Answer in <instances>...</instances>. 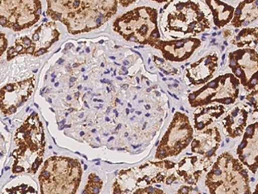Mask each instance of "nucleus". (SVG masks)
I'll return each mask as SVG.
<instances>
[{"mask_svg": "<svg viewBox=\"0 0 258 194\" xmlns=\"http://www.w3.org/2000/svg\"><path fill=\"white\" fill-rule=\"evenodd\" d=\"M17 150L12 153L14 167H21L24 172L35 174L42 162L44 154L45 135L38 115L33 112L16 133Z\"/></svg>", "mask_w": 258, "mask_h": 194, "instance_id": "nucleus-3", "label": "nucleus"}, {"mask_svg": "<svg viewBox=\"0 0 258 194\" xmlns=\"http://www.w3.org/2000/svg\"><path fill=\"white\" fill-rule=\"evenodd\" d=\"M254 193H258V183L256 186H255V190H254Z\"/></svg>", "mask_w": 258, "mask_h": 194, "instance_id": "nucleus-30", "label": "nucleus"}, {"mask_svg": "<svg viewBox=\"0 0 258 194\" xmlns=\"http://www.w3.org/2000/svg\"><path fill=\"white\" fill-rule=\"evenodd\" d=\"M59 38V31L54 22L41 24L33 33L32 37L23 36L16 41L7 51V60L11 61L19 55L40 56L47 53L51 46Z\"/></svg>", "mask_w": 258, "mask_h": 194, "instance_id": "nucleus-10", "label": "nucleus"}, {"mask_svg": "<svg viewBox=\"0 0 258 194\" xmlns=\"http://www.w3.org/2000/svg\"><path fill=\"white\" fill-rule=\"evenodd\" d=\"M122 87H123V88H127V85H122Z\"/></svg>", "mask_w": 258, "mask_h": 194, "instance_id": "nucleus-32", "label": "nucleus"}, {"mask_svg": "<svg viewBox=\"0 0 258 194\" xmlns=\"http://www.w3.org/2000/svg\"><path fill=\"white\" fill-rule=\"evenodd\" d=\"M232 44L239 48H255L258 45V28H244L235 35L231 41Z\"/></svg>", "mask_w": 258, "mask_h": 194, "instance_id": "nucleus-22", "label": "nucleus"}, {"mask_svg": "<svg viewBox=\"0 0 258 194\" xmlns=\"http://www.w3.org/2000/svg\"><path fill=\"white\" fill-rule=\"evenodd\" d=\"M160 25L165 34L196 35L211 28L210 13L198 0H170L161 9Z\"/></svg>", "mask_w": 258, "mask_h": 194, "instance_id": "nucleus-2", "label": "nucleus"}, {"mask_svg": "<svg viewBox=\"0 0 258 194\" xmlns=\"http://www.w3.org/2000/svg\"><path fill=\"white\" fill-rule=\"evenodd\" d=\"M246 100L252 106L254 112L258 113V89H253L246 96Z\"/></svg>", "mask_w": 258, "mask_h": 194, "instance_id": "nucleus-24", "label": "nucleus"}, {"mask_svg": "<svg viewBox=\"0 0 258 194\" xmlns=\"http://www.w3.org/2000/svg\"><path fill=\"white\" fill-rule=\"evenodd\" d=\"M240 82L233 74H221L206 83L202 88L191 92L188 102L192 107L217 103L234 104L239 94Z\"/></svg>", "mask_w": 258, "mask_h": 194, "instance_id": "nucleus-7", "label": "nucleus"}, {"mask_svg": "<svg viewBox=\"0 0 258 194\" xmlns=\"http://www.w3.org/2000/svg\"><path fill=\"white\" fill-rule=\"evenodd\" d=\"M258 19V0H243L236 8L231 24L235 28L247 26Z\"/></svg>", "mask_w": 258, "mask_h": 194, "instance_id": "nucleus-19", "label": "nucleus"}, {"mask_svg": "<svg viewBox=\"0 0 258 194\" xmlns=\"http://www.w3.org/2000/svg\"><path fill=\"white\" fill-rule=\"evenodd\" d=\"M219 57L215 53L209 54L199 61L189 65L186 69V78L194 85H203L209 82L218 68Z\"/></svg>", "mask_w": 258, "mask_h": 194, "instance_id": "nucleus-15", "label": "nucleus"}, {"mask_svg": "<svg viewBox=\"0 0 258 194\" xmlns=\"http://www.w3.org/2000/svg\"><path fill=\"white\" fill-rule=\"evenodd\" d=\"M224 33H225V34H226V35H225V37H227V36H229V35L232 34V31H231V30H226V31H225V32Z\"/></svg>", "mask_w": 258, "mask_h": 194, "instance_id": "nucleus-29", "label": "nucleus"}, {"mask_svg": "<svg viewBox=\"0 0 258 194\" xmlns=\"http://www.w3.org/2000/svg\"><path fill=\"white\" fill-rule=\"evenodd\" d=\"M229 68L241 85L251 91L258 85V53L253 48H239L229 54Z\"/></svg>", "mask_w": 258, "mask_h": 194, "instance_id": "nucleus-11", "label": "nucleus"}, {"mask_svg": "<svg viewBox=\"0 0 258 194\" xmlns=\"http://www.w3.org/2000/svg\"><path fill=\"white\" fill-rule=\"evenodd\" d=\"M81 176L82 168L77 160L50 157L39 176L41 193H75Z\"/></svg>", "mask_w": 258, "mask_h": 194, "instance_id": "nucleus-5", "label": "nucleus"}, {"mask_svg": "<svg viewBox=\"0 0 258 194\" xmlns=\"http://www.w3.org/2000/svg\"><path fill=\"white\" fill-rule=\"evenodd\" d=\"M211 162V158L206 156L203 158L197 156L185 157L177 165L176 173L185 183L193 185L198 181L202 174L208 170Z\"/></svg>", "mask_w": 258, "mask_h": 194, "instance_id": "nucleus-16", "label": "nucleus"}, {"mask_svg": "<svg viewBox=\"0 0 258 194\" xmlns=\"http://www.w3.org/2000/svg\"><path fill=\"white\" fill-rule=\"evenodd\" d=\"M47 15L72 35L102 26L117 12V0H47Z\"/></svg>", "mask_w": 258, "mask_h": 194, "instance_id": "nucleus-1", "label": "nucleus"}, {"mask_svg": "<svg viewBox=\"0 0 258 194\" xmlns=\"http://www.w3.org/2000/svg\"><path fill=\"white\" fill-rule=\"evenodd\" d=\"M136 113H137V114H138V115H141V112H136Z\"/></svg>", "mask_w": 258, "mask_h": 194, "instance_id": "nucleus-37", "label": "nucleus"}, {"mask_svg": "<svg viewBox=\"0 0 258 194\" xmlns=\"http://www.w3.org/2000/svg\"><path fill=\"white\" fill-rule=\"evenodd\" d=\"M238 160L253 174L258 169V122L247 127L237 149Z\"/></svg>", "mask_w": 258, "mask_h": 194, "instance_id": "nucleus-14", "label": "nucleus"}, {"mask_svg": "<svg viewBox=\"0 0 258 194\" xmlns=\"http://www.w3.org/2000/svg\"><path fill=\"white\" fill-rule=\"evenodd\" d=\"M205 184L210 193H250L249 175L243 163L228 152L218 157Z\"/></svg>", "mask_w": 258, "mask_h": 194, "instance_id": "nucleus-4", "label": "nucleus"}, {"mask_svg": "<svg viewBox=\"0 0 258 194\" xmlns=\"http://www.w3.org/2000/svg\"><path fill=\"white\" fill-rule=\"evenodd\" d=\"M193 129L188 117L181 112H176L160 141L156 152V158L163 160L177 156L188 147L193 140Z\"/></svg>", "mask_w": 258, "mask_h": 194, "instance_id": "nucleus-9", "label": "nucleus"}, {"mask_svg": "<svg viewBox=\"0 0 258 194\" xmlns=\"http://www.w3.org/2000/svg\"><path fill=\"white\" fill-rule=\"evenodd\" d=\"M41 13L40 0H1V25L14 31L33 26Z\"/></svg>", "mask_w": 258, "mask_h": 194, "instance_id": "nucleus-8", "label": "nucleus"}, {"mask_svg": "<svg viewBox=\"0 0 258 194\" xmlns=\"http://www.w3.org/2000/svg\"><path fill=\"white\" fill-rule=\"evenodd\" d=\"M152 1H155L157 3H164V2H168L170 0H152Z\"/></svg>", "mask_w": 258, "mask_h": 194, "instance_id": "nucleus-28", "label": "nucleus"}, {"mask_svg": "<svg viewBox=\"0 0 258 194\" xmlns=\"http://www.w3.org/2000/svg\"><path fill=\"white\" fill-rule=\"evenodd\" d=\"M113 30L125 40L141 44H148L154 39H160L158 27V11L147 6L138 7L116 18Z\"/></svg>", "mask_w": 258, "mask_h": 194, "instance_id": "nucleus-6", "label": "nucleus"}, {"mask_svg": "<svg viewBox=\"0 0 258 194\" xmlns=\"http://www.w3.org/2000/svg\"><path fill=\"white\" fill-rule=\"evenodd\" d=\"M135 1H136V0H119L120 6H122V7H127V6H130V5H132Z\"/></svg>", "mask_w": 258, "mask_h": 194, "instance_id": "nucleus-26", "label": "nucleus"}, {"mask_svg": "<svg viewBox=\"0 0 258 194\" xmlns=\"http://www.w3.org/2000/svg\"><path fill=\"white\" fill-rule=\"evenodd\" d=\"M146 108H147V109H150V106H146Z\"/></svg>", "mask_w": 258, "mask_h": 194, "instance_id": "nucleus-36", "label": "nucleus"}, {"mask_svg": "<svg viewBox=\"0 0 258 194\" xmlns=\"http://www.w3.org/2000/svg\"><path fill=\"white\" fill-rule=\"evenodd\" d=\"M84 117V113H82V114H80V118H83Z\"/></svg>", "mask_w": 258, "mask_h": 194, "instance_id": "nucleus-35", "label": "nucleus"}, {"mask_svg": "<svg viewBox=\"0 0 258 194\" xmlns=\"http://www.w3.org/2000/svg\"><path fill=\"white\" fill-rule=\"evenodd\" d=\"M124 64H125V65L128 64V62H124Z\"/></svg>", "mask_w": 258, "mask_h": 194, "instance_id": "nucleus-38", "label": "nucleus"}, {"mask_svg": "<svg viewBox=\"0 0 258 194\" xmlns=\"http://www.w3.org/2000/svg\"><path fill=\"white\" fill-rule=\"evenodd\" d=\"M248 112L245 108L236 106L222 120L224 128L231 138H236L243 134L246 127Z\"/></svg>", "mask_w": 258, "mask_h": 194, "instance_id": "nucleus-18", "label": "nucleus"}, {"mask_svg": "<svg viewBox=\"0 0 258 194\" xmlns=\"http://www.w3.org/2000/svg\"><path fill=\"white\" fill-rule=\"evenodd\" d=\"M225 112L226 108L224 107L223 105H214L197 110L194 114L196 129L199 131L203 130L206 127L213 124L214 121L217 120Z\"/></svg>", "mask_w": 258, "mask_h": 194, "instance_id": "nucleus-21", "label": "nucleus"}, {"mask_svg": "<svg viewBox=\"0 0 258 194\" xmlns=\"http://www.w3.org/2000/svg\"><path fill=\"white\" fill-rule=\"evenodd\" d=\"M221 135L217 127L207 129L199 133L191 143V150L193 153L212 158L219 149Z\"/></svg>", "mask_w": 258, "mask_h": 194, "instance_id": "nucleus-17", "label": "nucleus"}, {"mask_svg": "<svg viewBox=\"0 0 258 194\" xmlns=\"http://www.w3.org/2000/svg\"><path fill=\"white\" fill-rule=\"evenodd\" d=\"M190 191L189 187H182V189L179 190L178 192H182V193H188V191Z\"/></svg>", "mask_w": 258, "mask_h": 194, "instance_id": "nucleus-27", "label": "nucleus"}, {"mask_svg": "<svg viewBox=\"0 0 258 194\" xmlns=\"http://www.w3.org/2000/svg\"><path fill=\"white\" fill-rule=\"evenodd\" d=\"M68 100H71L70 96H68Z\"/></svg>", "mask_w": 258, "mask_h": 194, "instance_id": "nucleus-39", "label": "nucleus"}, {"mask_svg": "<svg viewBox=\"0 0 258 194\" xmlns=\"http://www.w3.org/2000/svg\"><path fill=\"white\" fill-rule=\"evenodd\" d=\"M7 47V40L5 37L4 34H1V55H3Z\"/></svg>", "mask_w": 258, "mask_h": 194, "instance_id": "nucleus-25", "label": "nucleus"}, {"mask_svg": "<svg viewBox=\"0 0 258 194\" xmlns=\"http://www.w3.org/2000/svg\"><path fill=\"white\" fill-rule=\"evenodd\" d=\"M35 78L22 82L8 84L1 89V109L5 114H13L32 95Z\"/></svg>", "mask_w": 258, "mask_h": 194, "instance_id": "nucleus-13", "label": "nucleus"}, {"mask_svg": "<svg viewBox=\"0 0 258 194\" xmlns=\"http://www.w3.org/2000/svg\"><path fill=\"white\" fill-rule=\"evenodd\" d=\"M148 44L160 50L164 59L172 62H182L188 60L195 53V51L202 45V41L196 37L174 41H161L159 39H154Z\"/></svg>", "mask_w": 258, "mask_h": 194, "instance_id": "nucleus-12", "label": "nucleus"}, {"mask_svg": "<svg viewBox=\"0 0 258 194\" xmlns=\"http://www.w3.org/2000/svg\"><path fill=\"white\" fill-rule=\"evenodd\" d=\"M76 80V79H75V78H72V79H71V81H72V82H73V81H74V80Z\"/></svg>", "mask_w": 258, "mask_h": 194, "instance_id": "nucleus-31", "label": "nucleus"}, {"mask_svg": "<svg viewBox=\"0 0 258 194\" xmlns=\"http://www.w3.org/2000/svg\"><path fill=\"white\" fill-rule=\"evenodd\" d=\"M126 114H128L129 112H129L128 109H126Z\"/></svg>", "mask_w": 258, "mask_h": 194, "instance_id": "nucleus-34", "label": "nucleus"}, {"mask_svg": "<svg viewBox=\"0 0 258 194\" xmlns=\"http://www.w3.org/2000/svg\"><path fill=\"white\" fill-rule=\"evenodd\" d=\"M213 16L216 29H221L232 20L234 16V7L221 0H205Z\"/></svg>", "mask_w": 258, "mask_h": 194, "instance_id": "nucleus-20", "label": "nucleus"}, {"mask_svg": "<svg viewBox=\"0 0 258 194\" xmlns=\"http://www.w3.org/2000/svg\"><path fill=\"white\" fill-rule=\"evenodd\" d=\"M47 101H48V102H50V103L52 102V100H50V99H47Z\"/></svg>", "mask_w": 258, "mask_h": 194, "instance_id": "nucleus-33", "label": "nucleus"}, {"mask_svg": "<svg viewBox=\"0 0 258 194\" xmlns=\"http://www.w3.org/2000/svg\"><path fill=\"white\" fill-rule=\"evenodd\" d=\"M103 182L96 174H91L89 176L88 184L85 186L84 193H99L102 190Z\"/></svg>", "mask_w": 258, "mask_h": 194, "instance_id": "nucleus-23", "label": "nucleus"}]
</instances>
